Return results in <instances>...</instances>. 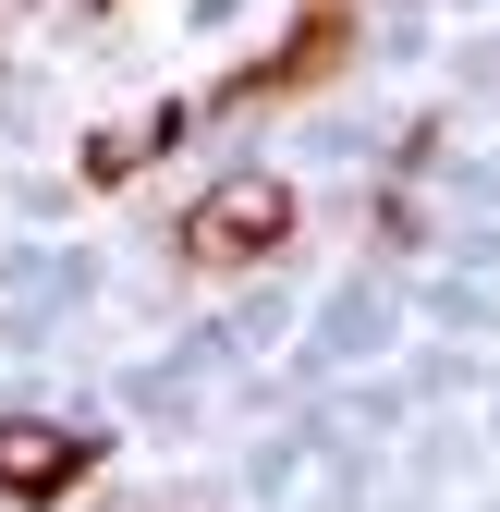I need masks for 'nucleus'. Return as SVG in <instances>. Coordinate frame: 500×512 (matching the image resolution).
<instances>
[{
  "label": "nucleus",
  "instance_id": "3",
  "mask_svg": "<svg viewBox=\"0 0 500 512\" xmlns=\"http://www.w3.org/2000/svg\"><path fill=\"white\" fill-rule=\"evenodd\" d=\"M342 49H354V13H342V0H305L293 37H281L269 61H244V74H232V98H305L318 74H342Z\"/></svg>",
  "mask_w": 500,
  "mask_h": 512
},
{
  "label": "nucleus",
  "instance_id": "1",
  "mask_svg": "<svg viewBox=\"0 0 500 512\" xmlns=\"http://www.w3.org/2000/svg\"><path fill=\"white\" fill-rule=\"evenodd\" d=\"M183 269L196 281H232V269H257V256H281L293 244V183L281 171H232V183H208L196 208H183Z\"/></svg>",
  "mask_w": 500,
  "mask_h": 512
},
{
  "label": "nucleus",
  "instance_id": "2",
  "mask_svg": "<svg viewBox=\"0 0 500 512\" xmlns=\"http://www.w3.org/2000/svg\"><path fill=\"white\" fill-rule=\"evenodd\" d=\"M86 464H98V439H86V427H61V415H0V500H13V512L74 500Z\"/></svg>",
  "mask_w": 500,
  "mask_h": 512
}]
</instances>
